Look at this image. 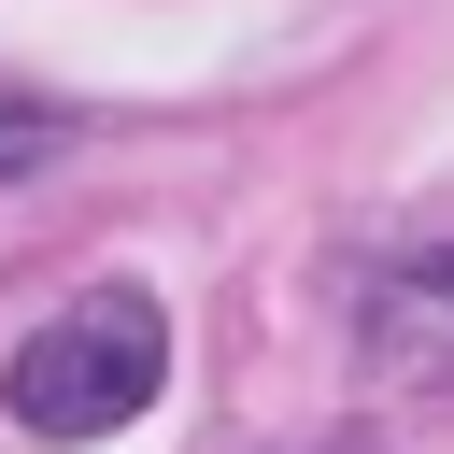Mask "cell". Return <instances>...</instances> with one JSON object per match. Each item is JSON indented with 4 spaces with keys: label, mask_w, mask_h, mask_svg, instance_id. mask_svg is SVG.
I'll return each instance as SVG.
<instances>
[{
    "label": "cell",
    "mask_w": 454,
    "mask_h": 454,
    "mask_svg": "<svg viewBox=\"0 0 454 454\" xmlns=\"http://www.w3.org/2000/svg\"><path fill=\"white\" fill-rule=\"evenodd\" d=\"M156 383H170V312L142 298V284H99V298H71L57 326H28L14 340V426H43V440H114V426H142L156 411Z\"/></svg>",
    "instance_id": "6da1fadb"
},
{
    "label": "cell",
    "mask_w": 454,
    "mask_h": 454,
    "mask_svg": "<svg viewBox=\"0 0 454 454\" xmlns=\"http://www.w3.org/2000/svg\"><path fill=\"white\" fill-rule=\"evenodd\" d=\"M355 340H369L383 369H426V383H454V241H440V255H397V270H369V298H355Z\"/></svg>",
    "instance_id": "7a4b0ae2"
},
{
    "label": "cell",
    "mask_w": 454,
    "mask_h": 454,
    "mask_svg": "<svg viewBox=\"0 0 454 454\" xmlns=\"http://www.w3.org/2000/svg\"><path fill=\"white\" fill-rule=\"evenodd\" d=\"M43 156H57V114H43L28 85H0V184H14V170H43Z\"/></svg>",
    "instance_id": "3957f363"
}]
</instances>
